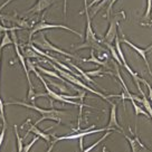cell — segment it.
I'll use <instances>...</instances> for the list:
<instances>
[{
	"label": "cell",
	"instance_id": "1",
	"mask_svg": "<svg viewBox=\"0 0 152 152\" xmlns=\"http://www.w3.org/2000/svg\"><path fill=\"white\" fill-rule=\"evenodd\" d=\"M84 12H85L86 17V29H85V39H84V43L75 46L76 50H80V49H84V48H91L93 50H99L100 53H106L105 49L102 45L99 38L95 36L94 30L92 28V23H91V17L90 12H88V5H87V0H84Z\"/></svg>",
	"mask_w": 152,
	"mask_h": 152
},
{
	"label": "cell",
	"instance_id": "2",
	"mask_svg": "<svg viewBox=\"0 0 152 152\" xmlns=\"http://www.w3.org/2000/svg\"><path fill=\"white\" fill-rule=\"evenodd\" d=\"M21 105V106H25V107H28V109H31L34 111H37L38 113L42 114V118L36 121L35 125L42 123L45 120H53V121H56L58 123H61L62 119L59 118V114H63L64 111H58L56 109H50V110H46V109H42V107H38L37 105L35 104H28V103H24V102H19V101H11V102H7L5 103V105Z\"/></svg>",
	"mask_w": 152,
	"mask_h": 152
},
{
	"label": "cell",
	"instance_id": "3",
	"mask_svg": "<svg viewBox=\"0 0 152 152\" xmlns=\"http://www.w3.org/2000/svg\"><path fill=\"white\" fill-rule=\"evenodd\" d=\"M30 43L35 45L36 47H38L39 49H42V50H47V52H55V53H58V54H62L64 56L66 57H69V58H77L75 55H73L71 53H67L65 50H63L61 48L56 47V46H54L49 40H48L47 38H46V35L44 33H42L39 35V37L35 38V39H31V42Z\"/></svg>",
	"mask_w": 152,
	"mask_h": 152
},
{
	"label": "cell",
	"instance_id": "4",
	"mask_svg": "<svg viewBox=\"0 0 152 152\" xmlns=\"http://www.w3.org/2000/svg\"><path fill=\"white\" fill-rule=\"evenodd\" d=\"M11 35H12V40H14V46H15V50H16V54H17V57L19 58V61L23 65V69H24L25 74H26V78L28 81V86H29V91H28V99L31 100L34 102L35 101V88H34L33 84H31V80H30V76H29V69L27 67V63H26V57L20 53V47H19V44H18V39L16 37V33L15 31H10Z\"/></svg>",
	"mask_w": 152,
	"mask_h": 152
},
{
	"label": "cell",
	"instance_id": "5",
	"mask_svg": "<svg viewBox=\"0 0 152 152\" xmlns=\"http://www.w3.org/2000/svg\"><path fill=\"white\" fill-rule=\"evenodd\" d=\"M55 28H58V29H63V30H67V31H71L72 34H75L76 36H78V37H83V35L80 34L78 31H76L74 29L69 28V27H67V26H64V25H55V24H47L46 21H45V19H42V21H39L37 24L35 25L33 27V29L30 30V33H29V43L31 42V37H33L34 35L36 33H39V31H43L45 29H55Z\"/></svg>",
	"mask_w": 152,
	"mask_h": 152
},
{
	"label": "cell",
	"instance_id": "6",
	"mask_svg": "<svg viewBox=\"0 0 152 152\" xmlns=\"http://www.w3.org/2000/svg\"><path fill=\"white\" fill-rule=\"evenodd\" d=\"M120 20V15H115L113 18L110 20V26L104 36V40H102L103 43H109L112 44L114 42V39L118 36V24Z\"/></svg>",
	"mask_w": 152,
	"mask_h": 152
},
{
	"label": "cell",
	"instance_id": "7",
	"mask_svg": "<svg viewBox=\"0 0 152 152\" xmlns=\"http://www.w3.org/2000/svg\"><path fill=\"white\" fill-rule=\"evenodd\" d=\"M104 131H111L107 128H102V129H97V130H86L85 131H82L80 133H74V134H71V135H63V137H56L55 138V142H58V141H63V140H74V139H82L84 137H87V135H91V134H94V133H99V132H104Z\"/></svg>",
	"mask_w": 152,
	"mask_h": 152
},
{
	"label": "cell",
	"instance_id": "8",
	"mask_svg": "<svg viewBox=\"0 0 152 152\" xmlns=\"http://www.w3.org/2000/svg\"><path fill=\"white\" fill-rule=\"evenodd\" d=\"M124 134V138L128 140V142L130 143V147H131V151L132 152H150V150L148 149L142 142H141V140L139 138L138 135L135 134L134 137H129L128 134Z\"/></svg>",
	"mask_w": 152,
	"mask_h": 152
},
{
	"label": "cell",
	"instance_id": "9",
	"mask_svg": "<svg viewBox=\"0 0 152 152\" xmlns=\"http://www.w3.org/2000/svg\"><path fill=\"white\" fill-rule=\"evenodd\" d=\"M121 42H123L124 44H126V45H129L130 47H132L133 49H134V50H135V52L140 55V56L142 57L143 61H144V63H145V65H147V67H148V71H149V73H150V75L152 76V71H151V67H150V63H149V61H148V57H147V48L138 47L137 45H134V44L131 43L129 39H126L123 34H122V40H121Z\"/></svg>",
	"mask_w": 152,
	"mask_h": 152
},
{
	"label": "cell",
	"instance_id": "10",
	"mask_svg": "<svg viewBox=\"0 0 152 152\" xmlns=\"http://www.w3.org/2000/svg\"><path fill=\"white\" fill-rule=\"evenodd\" d=\"M56 0H38L37 2L34 5L33 8H30V9L27 11V12H31V14H40V12H43L45 9H47L48 7H50L52 5H54V2H55Z\"/></svg>",
	"mask_w": 152,
	"mask_h": 152
},
{
	"label": "cell",
	"instance_id": "11",
	"mask_svg": "<svg viewBox=\"0 0 152 152\" xmlns=\"http://www.w3.org/2000/svg\"><path fill=\"white\" fill-rule=\"evenodd\" d=\"M110 105H111V113H110L109 124H107L106 128L109 129V130H111V131L113 130V128L121 129V131H122L123 129H122V126L119 124V122H118V118H116V104L113 103V102H111Z\"/></svg>",
	"mask_w": 152,
	"mask_h": 152
},
{
	"label": "cell",
	"instance_id": "12",
	"mask_svg": "<svg viewBox=\"0 0 152 152\" xmlns=\"http://www.w3.org/2000/svg\"><path fill=\"white\" fill-rule=\"evenodd\" d=\"M36 68H37V71L38 72H40V73H44V74H46V75L47 76H52V77H55V78H57V80H58V81H61V82H63V83H64V84H65V85H67V86H71L72 88H73V90H75V91H77V87H75V86H73L71 84V83H69V82H67L66 80H64V78H63L62 76L59 75V74H58V73H57V72H52V71H48V69H46V68H45V67H42L40 66V65H36Z\"/></svg>",
	"mask_w": 152,
	"mask_h": 152
},
{
	"label": "cell",
	"instance_id": "13",
	"mask_svg": "<svg viewBox=\"0 0 152 152\" xmlns=\"http://www.w3.org/2000/svg\"><path fill=\"white\" fill-rule=\"evenodd\" d=\"M30 132L35 133V134H36L37 137L42 138L43 140H45V141H46L47 143H49V142H50V140H52V139H50V135H49V134H47L46 132H43V131H40L39 129L36 128V125H35V124H31V125H29L28 131H27V133L25 134V138H26V137H27V135H28V134Z\"/></svg>",
	"mask_w": 152,
	"mask_h": 152
},
{
	"label": "cell",
	"instance_id": "14",
	"mask_svg": "<svg viewBox=\"0 0 152 152\" xmlns=\"http://www.w3.org/2000/svg\"><path fill=\"white\" fill-rule=\"evenodd\" d=\"M19 47H21L23 49V55H24L27 59H30V58H37V59H40V62H45V59H44L43 57L40 56L39 54L34 50L31 47H29L28 45L27 46H21V45H19Z\"/></svg>",
	"mask_w": 152,
	"mask_h": 152
},
{
	"label": "cell",
	"instance_id": "15",
	"mask_svg": "<svg viewBox=\"0 0 152 152\" xmlns=\"http://www.w3.org/2000/svg\"><path fill=\"white\" fill-rule=\"evenodd\" d=\"M81 61L83 63H95V64H97V65H100V66L105 67V68H107V67H109L107 61H103V59H100V58L95 57L94 50H93V49H91V57L90 58H84V59H81Z\"/></svg>",
	"mask_w": 152,
	"mask_h": 152
},
{
	"label": "cell",
	"instance_id": "16",
	"mask_svg": "<svg viewBox=\"0 0 152 152\" xmlns=\"http://www.w3.org/2000/svg\"><path fill=\"white\" fill-rule=\"evenodd\" d=\"M4 19H7L9 21H14L17 25H19L20 28H30V24L26 20H23V19H18L17 17H9V16H2Z\"/></svg>",
	"mask_w": 152,
	"mask_h": 152
},
{
	"label": "cell",
	"instance_id": "17",
	"mask_svg": "<svg viewBox=\"0 0 152 152\" xmlns=\"http://www.w3.org/2000/svg\"><path fill=\"white\" fill-rule=\"evenodd\" d=\"M68 64H69V66L73 67V68H74L75 71L78 72V73H80V74H81V75H82V77H83V78H84V80H85L86 82H88V83H91V84H94V86H97V84H96V83H95V82H94V80H92V78H91L90 76H88V75H87V74H86V72L82 71V69H81V68H80V67H78V66H76L75 64H73V63L68 62Z\"/></svg>",
	"mask_w": 152,
	"mask_h": 152
},
{
	"label": "cell",
	"instance_id": "18",
	"mask_svg": "<svg viewBox=\"0 0 152 152\" xmlns=\"http://www.w3.org/2000/svg\"><path fill=\"white\" fill-rule=\"evenodd\" d=\"M104 45L110 49V53L112 54V56H113L114 61L118 63V65H119V66H121V67L123 66V64H122V61L120 59V56L118 55V52H116L115 47H113V46H112V44H109V43H104Z\"/></svg>",
	"mask_w": 152,
	"mask_h": 152
},
{
	"label": "cell",
	"instance_id": "19",
	"mask_svg": "<svg viewBox=\"0 0 152 152\" xmlns=\"http://www.w3.org/2000/svg\"><path fill=\"white\" fill-rule=\"evenodd\" d=\"M114 42H115V49H116V52H118V55L120 56V59L122 61V64L124 65V64H126V59H125L123 52H122V49H121V39L116 36V38L114 39Z\"/></svg>",
	"mask_w": 152,
	"mask_h": 152
},
{
	"label": "cell",
	"instance_id": "20",
	"mask_svg": "<svg viewBox=\"0 0 152 152\" xmlns=\"http://www.w3.org/2000/svg\"><path fill=\"white\" fill-rule=\"evenodd\" d=\"M140 93H141V95H142V104H143V106L145 107V111H147L148 114L150 115V118L152 119V106H151V103H150V101H148L147 96H145V94H144V92H143L142 90L140 91Z\"/></svg>",
	"mask_w": 152,
	"mask_h": 152
},
{
	"label": "cell",
	"instance_id": "21",
	"mask_svg": "<svg viewBox=\"0 0 152 152\" xmlns=\"http://www.w3.org/2000/svg\"><path fill=\"white\" fill-rule=\"evenodd\" d=\"M12 44H14V40H12V38L9 36V33L7 31V33L4 34V36L1 37V43H0V46L4 48L5 46L12 45Z\"/></svg>",
	"mask_w": 152,
	"mask_h": 152
},
{
	"label": "cell",
	"instance_id": "22",
	"mask_svg": "<svg viewBox=\"0 0 152 152\" xmlns=\"http://www.w3.org/2000/svg\"><path fill=\"white\" fill-rule=\"evenodd\" d=\"M14 130H15V133H16V138H17V150L18 152H24V145H23V138H20V135H19V132H18V128H17V125H15L14 126Z\"/></svg>",
	"mask_w": 152,
	"mask_h": 152
},
{
	"label": "cell",
	"instance_id": "23",
	"mask_svg": "<svg viewBox=\"0 0 152 152\" xmlns=\"http://www.w3.org/2000/svg\"><path fill=\"white\" fill-rule=\"evenodd\" d=\"M109 135H110V131H107V132L105 133V134H104V135H103V137H102V138H100V139H99V140H97V141H96V142L93 143V144H92V145H90V147H88V148H86L85 150H83V151H82V152H91V151H92V150H93V149H94L95 147H96V145H99V144H100V143L102 142V141H104L105 139L107 138Z\"/></svg>",
	"mask_w": 152,
	"mask_h": 152
},
{
	"label": "cell",
	"instance_id": "24",
	"mask_svg": "<svg viewBox=\"0 0 152 152\" xmlns=\"http://www.w3.org/2000/svg\"><path fill=\"white\" fill-rule=\"evenodd\" d=\"M131 103H132V105H133V109H134V112H135V115H137V116H138L139 114H142V115H144V116H148V118H150V115L148 114L147 111H144V110H142L141 107H139L135 101L131 100Z\"/></svg>",
	"mask_w": 152,
	"mask_h": 152
},
{
	"label": "cell",
	"instance_id": "25",
	"mask_svg": "<svg viewBox=\"0 0 152 152\" xmlns=\"http://www.w3.org/2000/svg\"><path fill=\"white\" fill-rule=\"evenodd\" d=\"M86 74L90 76H99V77H102L103 74H111L112 75V72H103L102 68H99V69H95V71H88L86 72Z\"/></svg>",
	"mask_w": 152,
	"mask_h": 152
},
{
	"label": "cell",
	"instance_id": "26",
	"mask_svg": "<svg viewBox=\"0 0 152 152\" xmlns=\"http://www.w3.org/2000/svg\"><path fill=\"white\" fill-rule=\"evenodd\" d=\"M152 11V0H147V10H145V14L143 16V20H147L149 19L150 15Z\"/></svg>",
	"mask_w": 152,
	"mask_h": 152
},
{
	"label": "cell",
	"instance_id": "27",
	"mask_svg": "<svg viewBox=\"0 0 152 152\" xmlns=\"http://www.w3.org/2000/svg\"><path fill=\"white\" fill-rule=\"evenodd\" d=\"M48 83L50 84V85H53V86H55V87H58V90L61 91L62 93H66L67 92V94H69L68 93V90H67V87H65V84H58V83H55V82H53V81H50V80H48Z\"/></svg>",
	"mask_w": 152,
	"mask_h": 152
},
{
	"label": "cell",
	"instance_id": "28",
	"mask_svg": "<svg viewBox=\"0 0 152 152\" xmlns=\"http://www.w3.org/2000/svg\"><path fill=\"white\" fill-rule=\"evenodd\" d=\"M38 139H40V138L36 135V137H35V138H34L33 140H31V142H29L28 144H27V145H26V147L24 148V152H29V150L31 149V147H33L34 144H35V143H36L38 141Z\"/></svg>",
	"mask_w": 152,
	"mask_h": 152
},
{
	"label": "cell",
	"instance_id": "29",
	"mask_svg": "<svg viewBox=\"0 0 152 152\" xmlns=\"http://www.w3.org/2000/svg\"><path fill=\"white\" fill-rule=\"evenodd\" d=\"M116 1H118V0H111V1H110L109 6H107V10H106V18H110V16H111V10H112L114 4H115Z\"/></svg>",
	"mask_w": 152,
	"mask_h": 152
},
{
	"label": "cell",
	"instance_id": "30",
	"mask_svg": "<svg viewBox=\"0 0 152 152\" xmlns=\"http://www.w3.org/2000/svg\"><path fill=\"white\" fill-rule=\"evenodd\" d=\"M101 1H103V0H92V1H91V4L88 5V9L92 8V7H94V6H96L97 4H100Z\"/></svg>",
	"mask_w": 152,
	"mask_h": 152
},
{
	"label": "cell",
	"instance_id": "31",
	"mask_svg": "<svg viewBox=\"0 0 152 152\" xmlns=\"http://www.w3.org/2000/svg\"><path fill=\"white\" fill-rule=\"evenodd\" d=\"M55 144H56V142H55V141H52V142H50V145H49V148L47 149V151H46V152H52L53 148H54V145H55Z\"/></svg>",
	"mask_w": 152,
	"mask_h": 152
},
{
	"label": "cell",
	"instance_id": "32",
	"mask_svg": "<svg viewBox=\"0 0 152 152\" xmlns=\"http://www.w3.org/2000/svg\"><path fill=\"white\" fill-rule=\"evenodd\" d=\"M11 1H12V0H7V1H5V2H4V4H2V5L0 6V11H1V10L4 9V8H5L6 6L8 5V4H9V2H11Z\"/></svg>",
	"mask_w": 152,
	"mask_h": 152
},
{
	"label": "cell",
	"instance_id": "33",
	"mask_svg": "<svg viewBox=\"0 0 152 152\" xmlns=\"http://www.w3.org/2000/svg\"><path fill=\"white\" fill-rule=\"evenodd\" d=\"M67 14V0H64V17Z\"/></svg>",
	"mask_w": 152,
	"mask_h": 152
},
{
	"label": "cell",
	"instance_id": "34",
	"mask_svg": "<svg viewBox=\"0 0 152 152\" xmlns=\"http://www.w3.org/2000/svg\"><path fill=\"white\" fill-rule=\"evenodd\" d=\"M0 43H1V36H0ZM1 50H2V47L0 46V63H1Z\"/></svg>",
	"mask_w": 152,
	"mask_h": 152
},
{
	"label": "cell",
	"instance_id": "35",
	"mask_svg": "<svg viewBox=\"0 0 152 152\" xmlns=\"http://www.w3.org/2000/svg\"><path fill=\"white\" fill-rule=\"evenodd\" d=\"M150 50H152V44L150 45V46H149V47L147 48V52H150Z\"/></svg>",
	"mask_w": 152,
	"mask_h": 152
},
{
	"label": "cell",
	"instance_id": "36",
	"mask_svg": "<svg viewBox=\"0 0 152 152\" xmlns=\"http://www.w3.org/2000/svg\"><path fill=\"white\" fill-rule=\"evenodd\" d=\"M103 152H106V150H105V147H103Z\"/></svg>",
	"mask_w": 152,
	"mask_h": 152
},
{
	"label": "cell",
	"instance_id": "37",
	"mask_svg": "<svg viewBox=\"0 0 152 152\" xmlns=\"http://www.w3.org/2000/svg\"><path fill=\"white\" fill-rule=\"evenodd\" d=\"M151 16H152V11H151ZM151 23H152V19H151Z\"/></svg>",
	"mask_w": 152,
	"mask_h": 152
}]
</instances>
